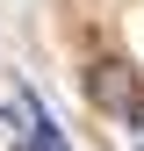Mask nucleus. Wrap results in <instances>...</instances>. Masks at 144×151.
I'll return each mask as SVG.
<instances>
[{"label":"nucleus","instance_id":"obj_1","mask_svg":"<svg viewBox=\"0 0 144 151\" xmlns=\"http://www.w3.org/2000/svg\"><path fill=\"white\" fill-rule=\"evenodd\" d=\"M86 101L130 122L137 108H144V86H137V72H130V65H115V58H101L94 72H86Z\"/></svg>","mask_w":144,"mask_h":151},{"label":"nucleus","instance_id":"obj_2","mask_svg":"<svg viewBox=\"0 0 144 151\" xmlns=\"http://www.w3.org/2000/svg\"><path fill=\"white\" fill-rule=\"evenodd\" d=\"M130 144L144 151V108H137V115H130Z\"/></svg>","mask_w":144,"mask_h":151}]
</instances>
